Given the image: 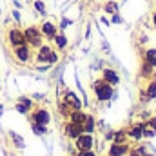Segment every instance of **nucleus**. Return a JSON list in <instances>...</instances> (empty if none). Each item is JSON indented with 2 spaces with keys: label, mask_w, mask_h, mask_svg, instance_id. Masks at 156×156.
<instances>
[{
  "label": "nucleus",
  "mask_w": 156,
  "mask_h": 156,
  "mask_svg": "<svg viewBox=\"0 0 156 156\" xmlns=\"http://www.w3.org/2000/svg\"><path fill=\"white\" fill-rule=\"evenodd\" d=\"M104 9H105V13H109V15H115V13H118V4L116 2H107L105 5H104Z\"/></svg>",
  "instance_id": "22"
},
{
  "label": "nucleus",
  "mask_w": 156,
  "mask_h": 156,
  "mask_svg": "<svg viewBox=\"0 0 156 156\" xmlns=\"http://www.w3.org/2000/svg\"><path fill=\"white\" fill-rule=\"evenodd\" d=\"M7 42H9L11 47H18V45L27 44V42H26V37H24V31H20L18 27L9 29V33H7Z\"/></svg>",
  "instance_id": "5"
},
{
  "label": "nucleus",
  "mask_w": 156,
  "mask_h": 156,
  "mask_svg": "<svg viewBox=\"0 0 156 156\" xmlns=\"http://www.w3.org/2000/svg\"><path fill=\"white\" fill-rule=\"evenodd\" d=\"M129 138H127V131H115L113 133V142L115 144H125Z\"/></svg>",
  "instance_id": "20"
},
{
  "label": "nucleus",
  "mask_w": 156,
  "mask_h": 156,
  "mask_svg": "<svg viewBox=\"0 0 156 156\" xmlns=\"http://www.w3.org/2000/svg\"><path fill=\"white\" fill-rule=\"evenodd\" d=\"M53 49H51V45H47V44H42L38 49H37V62L38 64H47V60H49V53H51Z\"/></svg>",
  "instance_id": "11"
},
{
  "label": "nucleus",
  "mask_w": 156,
  "mask_h": 156,
  "mask_svg": "<svg viewBox=\"0 0 156 156\" xmlns=\"http://www.w3.org/2000/svg\"><path fill=\"white\" fill-rule=\"evenodd\" d=\"M31 122L40 123V125H49V122H51V115H49L47 109H37V111L33 113V116H31Z\"/></svg>",
  "instance_id": "9"
},
{
  "label": "nucleus",
  "mask_w": 156,
  "mask_h": 156,
  "mask_svg": "<svg viewBox=\"0 0 156 156\" xmlns=\"http://www.w3.org/2000/svg\"><path fill=\"white\" fill-rule=\"evenodd\" d=\"M153 24H154V27H156V11L153 13Z\"/></svg>",
  "instance_id": "33"
},
{
  "label": "nucleus",
  "mask_w": 156,
  "mask_h": 156,
  "mask_svg": "<svg viewBox=\"0 0 156 156\" xmlns=\"http://www.w3.org/2000/svg\"><path fill=\"white\" fill-rule=\"evenodd\" d=\"M16 111H18V113H22V115H27L31 109H29L27 105H24V104H20V102H18V104H16Z\"/></svg>",
  "instance_id": "27"
},
{
  "label": "nucleus",
  "mask_w": 156,
  "mask_h": 156,
  "mask_svg": "<svg viewBox=\"0 0 156 156\" xmlns=\"http://www.w3.org/2000/svg\"><path fill=\"white\" fill-rule=\"evenodd\" d=\"M75 147H76V151L93 149V147H94V136L89 134V133H82L76 140H75Z\"/></svg>",
  "instance_id": "4"
},
{
  "label": "nucleus",
  "mask_w": 156,
  "mask_h": 156,
  "mask_svg": "<svg viewBox=\"0 0 156 156\" xmlns=\"http://www.w3.org/2000/svg\"><path fill=\"white\" fill-rule=\"evenodd\" d=\"M85 116H87V113L85 111H82V109H75V111H71V115H69V122H73V123H83V120H85Z\"/></svg>",
  "instance_id": "15"
},
{
  "label": "nucleus",
  "mask_w": 156,
  "mask_h": 156,
  "mask_svg": "<svg viewBox=\"0 0 156 156\" xmlns=\"http://www.w3.org/2000/svg\"><path fill=\"white\" fill-rule=\"evenodd\" d=\"M144 60H145L147 64H151V66L156 69V49H154V47H151V49H147V51H145Z\"/></svg>",
  "instance_id": "18"
},
{
  "label": "nucleus",
  "mask_w": 156,
  "mask_h": 156,
  "mask_svg": "<svg viewBox=\"0 0 156 156\" xmlns=\"http://www.w3.org/2000/svg\"><path fill=\"white\" fill-rule=\"evenodd\" d=\"M24 37H26V42L31 45V47H35V49H38L40 45L44 44V40H42V31H40V27H35V26H29L27 29H24Z\"/></svg>",
  "instance_id": "2"
},
{
  "label": "nucleus",
  "mask_w": 156,
  "mask_h": 156,
  "mask_svg": "<svg viewBox=\"0 0 156 156\" xmlns=\"http://www.w3.org/2000/svg\"><path fill=\"white\" fill-rule=\"evenodd\" d=\"M82 129H83V133H89V134L94 133V129H96V122H94V116H93V115H87V116H85L83 123H82Z\"/></svg>",
  "instance_id": "14"
},
{
  "label": "nucleus",
  "mask_w": 156,
  "mask_h": 156,
  "mask_svg": "<svg viewBox=\"0 0 156 156\" xmlns=\"http://www.w3.org/2000/svg\"><path fill=\"white\" fill-rule=\"evenodd\" d=\"M153 73H154V67L144 60V62H142V66H140V75H142L144 78H151V76H153Z\"/></svg>",
  "instance_id": "17"
},
{
  "label": "nucleus",
  "mask_w": 156,
  "mask_h": 156,
  "mask_svg": "<svg viewBox=\"0 0 156 156\" xmlns=\"http://www.w3.org/2000/svg\"><path fill=\"white\" fill-rule=\"evenodd\" d=\"M31 129H33V133H35V134H38V136H42V134H45V133H47V125H40V123H35V122H33Z\"/></svg>",
  "instance_id": "21"
},
{
  "label": "nucleus",
  "mask_w": 156,
  "mask_h": 156,
  "mask_svg": "<svg viewBox=\"0 0 156 156\" xmlns=\"http://www.w3.org/2000/svg\"><path fill=\"white\" fill-rule=\"evenodd\" d=\"M64 133H66V136L69 138V140H76L78 136L83 133V129H82V125L80 123H73V122H66V125H64Z\"/></svg>",
  "instance_id": "6"
},
{
  "label": "nucleus",
  "mask_w": 156,
  "mask_h": 156,
  "mask_svg": "<svg viewBox=\"0 0 156 156\" xmlns=\"http://www.w3.org/2000/svg\"><path fill=\"white\" fill-rule=\"evenodd\" d=\"M127 156H140V153H138L136 149H129V153H127Z\"/></svg>",
  "instance_id": "31"
},
{
  "label": "nucleus",
  "mask_w": 156,
  "mask_h": 156,
  "mask_svg": "<svg viewBox=\"0 0 156 156\" xmlns=\"http://www.w3.org/2000/svg\"><path fill=\"white\" fill-rule=\"evenodd\" d=\"M71 111H73V109H71V107H69L66 102H62V104H60V115H62L64 118H69Z\"/></svg>",
  "instance_id": "24"
},
{
  "label": "nucleus",
  "mask_w": 156,
  "mask_h": 156,
  "mask_svg": "<svg viewBox=\"0 0 156 156\" xmlns=\"http://www.w3.org/2000/svg\"><path fill=\"white\" fill-rule=\"evenodd\" d=\"M64 102L75 111V109H82V102L78 100V96L73 93V91H66V96H64Z\"/></svg>",
  "instance_id": "13"
},
{
  "label": "nucleus",
  "mask_w": 156,
  "mask_h": 156,
  "mask_svg": "<svg viewBox=\"0 0 156 156\" xmlns=\"http://www.w3.org/2000/svg\"><path fill=\"white\" fill-rule=\"evenodd\" d=\"M93 91H94V96L98 102H109L113 96H115V87L111 83H107L105 80H96L93 83Z\"/></svg>",
  "instance_id": "1"
},
{
  "label": "nucleus",
  "mask_w": 156,
  "mask_h": 156,
  "mask_svg": "<svg viewBox=\"0 0 156 156\" xmlns=\"http://www.w3.org/2000/svg\"><path fill=\"white\" fill-rule=\"evenodd\" d=\"M145 98L147 100H154L156 98V76H153V80L149 82V85L145 89Z\"/></svg>",
  "instance_id": "16"
},
{
  "label": "nucleus",
  "mask_w": 156,
  "mask_h": 156,
  "mask_svg": "<svg viewBox=\"0 0 156 156\" xmlns=\"http://www.w3.org/2000/svg\"><path fill=\"white\" fill-rule=\"evenodd\" d=\"M76 156H96V153L93 149H87V151H78Z\"/></svg>",
  "instance_id": "29"
},
{
  "label": "nucleus",
  "mask_w": 156,
  "mask_h": 156,
  "mask_svg": "<svg viewBox=\"0 0 156 156\" xmlns=\"http://www.w3.org/2000/svg\"><path fill=\"white\" fill-rule=\"evenodd\" d=\"M102 80H105L107 83H111L113 87L120 83V75H118L115 69H104L102 71Z\"/></svg>",
  "instance_id": "12"
},
{
  "label": "nucleus",
  "mask_w": 156,
  "mask_h": 156,
  "mask_svg": "<svg viewBox=\"0 0 156 156\" xmlns=\"http://www.w3.org/2000/svg\"><path fill=\"white\" fill-rule=\"evenodd\" d=\"M53 42L56 44V49H60V51L67 47V38H66V35H64V33H56V37L53 38Z\"/></svg>",
  "instance_id": "19"
},
{
  "label": "nucleus",
  "mask_w": 156,
  "mask_h": 156,
  "mask_svg": "<svg viewBox=\"0 0 156 156\" xmlns=\"http://www.w3.org/2000/svg\"><path fill=\"white\" fill-rule=\"evenodd\" d=\"M129 144L125 142V144H111L109 145V151H107V156H127V153H129Z\"/></svg>",
  "instance_id": "8"
},
{
  "label": "nucleus",
  "mask_w": 156,
  "mask_h": 156,
  "mask_svg": "<svg viewBox=\"0 0 156 156\" xmlns=\"http://www.w3.org/2000/svg\"><path fill=\"white\" fill-rule=\"evenodd\" d=\"M18 102H20V104H24V105H27L29 109L33 107V102H31L29 98H26V96H20V98H18Z\"/></svg>",
  "instance_id": "28"
},
{
  "label": "nucleus",
  "mask_w": 156,
  "mask_h": 156,
  "mask_svg": "<svg viewBox=\"0 0 156 156\" xmlns=\"http://www.w3.org/2000/svg\"><path fill=\"white\" fill-rule=\"evenodd\" d=\"M147 123H149V125H151V127H153V129L156 131V116L149 118V120H147Z\"/></svg>",
  "instance_id": "30"
},
{
  "label": "nucleus",
  "mask_w": 156,
  "mask_h": 156,
  "mask_svg": "<svg viewBox=\"0 0 156 156\" xmlns=\"http://www.w3.org/2000/svg\"><path fill=\"white\" fill-rule=\"evenodd\" d=\"M58 58H60V56H58V53L53 49V51L49 53V60H47V64H49V66H51V64H56V62H58Z\"/></svg>",
  "instance_id": "26"
},
{
  "label": "nucleus",
  "mask_w": 156,
  "mask_h": 156,
  "mask_svg": "<svg viewBox=\"0 0 156 156\" xmlns=\"http://www.w3.org/2000/svg\"><path fill=\"white\" fill-rule=\"evenodd\" d=\"M156 134V131L147 123V122H144V138H153Z\"/></svg>",
  "instance_id": "23"
},
{
  "label": "nucleus",
  "mask_w": 156,
  "mask_h": 156,
  "mask_svg": "<svg viewBox=\"0 0 156 156\" xmlns=\"http://www.w3.org/2000/svg\"><path fill=\"white\" fill-rule=\"evenodd\" d=\"M13 55H15V58H16L20 64H27V62H31V58H33V47H31L29 44L13 47Z\"/></svg>",
  "instance_id": "3"
},
{
  "label": "nucleus",
  "mask_w": 156,
  "mask_h": 156,
  "mask_svg": "<svg viewBox=\"0 0 156 156\" xmlns=\"http://www.w3.org/2000/svg\"><path fill=\"white\" fill-rule=\"evenodd\" d=\"M35 9H37V13H40V15H45V4L42 0H37L35 2Z\"/></svg>",
  "instance_id": "25"
},
{
  "label": "nucleus",
  "mask_w": 156,
  "mask_h": 156,
  "mask_svg": "<svg viewBox=\"0 0 156 156\" xmlns=\"http://www.w3.org/2000/svg\"><path fill=\"white\" fill-rule=\"evenodd\" d=\"M60 26H62V27H67V26H69V20H64V22H62Z\"/></svg>",
  "instance_id": "32"
},
{
  "label": "nucleus",
  "mask_w": 156,
  "mask_h": 156,
  "mask_svg": "<svg viewBox=\"0 0 156 156\" xmlns=\"http://www.w3.org/2000/svg\"><path fill=\"white\" fill-rule=\"evenodd\" d=\"M127 138H131L133 142H140V140L144 138V122L133 123V125L127 129Z\"/></svg>",
  "instance_id": "7"
},
{
  "label": "nucleus",
  "mask_w": 156,
  "mask_h": 156,
  "mask_svg": "<svg viewBox=\"0 0 156 156\" xmlns=\"http://www.w3.org/2000/svg\"><path fill=\"white\" fill-rule=\"evenodd\" d=\"M40 31H42V37L47 40H53L56 37V24H53V22H44L42 24V27H40Z\"/></svg>",
  "instance_id": "10"
}]
</instances>
